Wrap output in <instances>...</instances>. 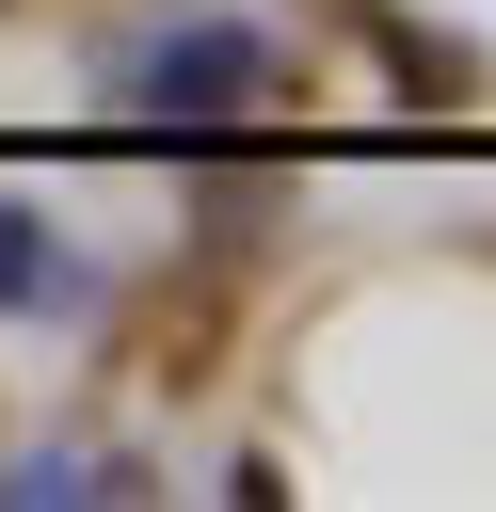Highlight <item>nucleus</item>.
<instances>
[{
  "label": "nucleus",
  "instance_id": "nucleus-1",
  "mask_svg": "<svg viewBox=\"0 0 496 512\" xmlns=\"http://www.w3.org/2000/svg\"><path fill=\"white\" fill-rule=\"evenodd\" d=\"M256 80H272V48H256L240 16H208V32H176V48L144 64V96H160V112H240Z\"/></svg>",
  "mask_w": 496,
  "mask_h": 512
},
{
  "label": "nucleus",
  "instance_id": "nucleus-2",
  "mask_svg": "<svg viewBox=\"0 0 496 512\" xmlns=\"http://www.w3.org/2000/svg\"><path fill=\"white\" fill-rule=\"evenodd\" d=\"M48 288H64V256L32 240V208H0V304H48Z\"/></svg>",
  "mask_w": 496,
  "mask_h": 512
}]
</instances>
